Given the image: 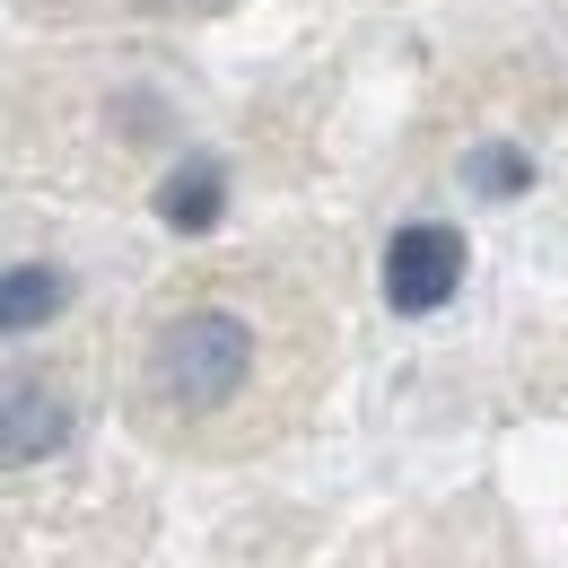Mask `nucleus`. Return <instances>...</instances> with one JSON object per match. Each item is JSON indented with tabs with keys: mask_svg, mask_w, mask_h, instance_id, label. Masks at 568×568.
<instances>
[{
	"mask_svg": "<svg viewBox=\"0 0 568 568\" xmlns=\"http://www.w3.org/2000/svg\"><path fill=\"white\" fill-rule=\"evenodd\" d=\"M79 437V385L62 367H0V473H36Z\"/></svg>",
	"mask_w": 568,
	"mask_h": 568,
	"instance_id": "obj_2",
	"label": "nucleus"
},
{
	"mask_svg": "<svg viewBox=\"0 0 568 568\" xmlns=\"http://www.w3.org/2000/svg\"><path fill=\"white\" fill-rule=\"evenodd\" d=\"M71 306V272L62 263H0V342H27V333H44L53 315Z\"/></svg>",
	"mask_w": 568,
	"mask_h": 568,
	"instance_id": "obj_4",
	"label": "nucleus"
},
{
	"mask_svg": "<svg viewBox=\"0 0 568 568\" xmlns=\"http://www.w3.org/2000/svg\"><path fill=\"white\" fill-rule=\"evenodd\" d=\"M333 367V306L281 263H202L166 281L132 342V428L166 455L236 464L306 420Z\"/></svg>",
	"mask_w": 568,
	"mask_h": 568,
	"instance_id": "obj_1",
	"label": "nucleus"
},
{
	"mask_svg": "<svg viewBox=\"0 0 568 568\" xmlns=\"http://www.w3.org/2000/svg\"><path fill=\"white\" fill-rule=\"evenodd\" d=\"M132 9H193V0H132Z\"/></svg>",
	"mask_w": 568,
	"mask_h": 568,
	"instance_id": "obj_7",
	"label": "nucleus"
},
{
	"mask_svg": "<svg viewBox=\"0 0 568 568\" xmlns=\"http://www.w3.org/2000/svg\"><path fill=\"white\" fill-rule=\"evenodd\" d=\"M525 184H534V149H516V141H473V149H464V193L516 202Z\"/></svg>",
	"mask_w": 568,
	"mask_h": 568,
	"instance_id": "obj_6",
	"label": "nucleus"
},
{
	"mask_svg": "<svg viewBox=\"0 0 568 568\" xmlns=\"http://www.w3.org/2000/svg\"><path fill=\"white\" fill-rule=\"evenodd\" d=\"M464 227H446V219H412V227H394L385 236V306L394 315H437V306H455V288H464Z\"/></svg>",
	"mask_w": 568,
	"mask_h": 568,
	"instance_id": "obj_3",
	"label": "nucleus"
},
{
	"mask_svg": "<svg viewBox=\"0 0 568 568\" xmlns=\"http://www.w3.org/2000/svg\"><path fill=\"white\" fill-rule=\"evenodd\" d=\"M219 211H227V175H219L211 158H184V166L158 184V219H166V227H184V236L219 227Z\"/></svg>",
	"mask_w": 568,
	"mask_h": 568,
	"instance_id": "obj_5",
	"label": "nucleus"
}]
</instances>
